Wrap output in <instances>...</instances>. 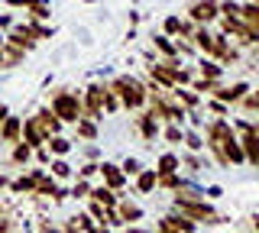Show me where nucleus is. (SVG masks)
Wrapping results in <instances>:
<instances>
[{
  "mask_svg": "<svg viewBox=\"0 0 259 233\" xmlns=\"http://www.w3.org/2000/svg\"><path fill=\"white\" fill-rule=\"evenodd\" d=\"M20 130H23V143H26L29 149H32V146H46V133L39 130V126L32 123V120H26V123H23Z\"/></svg>",
  "mask_w": 259,
  "mask_h": 233,
  "instance_id": "6e6552de",
  "label": "nucleus"
},
{
  "mask_svg": "<svg viewBox=\"0 0 259 233\" xmlns=\"http://www.w3.org/2000/svg\"><path fill=\"white\" fill-rule=\"evenodd\" d=\"M156 184V172H140V191H152Z\"/></svg>",
  "mask_w": 259,
  "mask_h": 233,
  "instance_id": "aec40b11",
  "label": "nucleus"
},
{
  "mask_svg": "<svg viewBox=\"0 0 259 233\" xmlns=\"http://www.w3.org/2000/svg\"><path fill=\"white\" fill-rule=\"evenodd\" d=\"M210 39L214 36H210L207 29H194V45H198L201 52H210Z\"/></svg>",
  "mask_w": 259,
  "mask_h": 233,
  "instance_id": "f3484780",
  "label": "nucleus"
},
{
  "mask_svg": "<svg viewBox=\"0 0 259 233\" xmlns=\"http://www.w3.org/2000/svg\"><path fill=\"white\" fill-rule=\"evenodd\" d=\"M29 156H32V149L26 146V143H20V146H16V149H13V159H16V162H26V159H29Z\"/></svg>",
  "mask_w": 259,
  "mask_h": 233,
  "instance_id": "5701e85b",
  "label": "nucleus"
},
{
  "mask_svg": "<svg viewBox=\"0 0 259 233\" xmlns=\"http://www.w3.org/2000/svg\"><path fill=\"white\" fill-rule=\"evenodd\" d=\"M104 172V178H107V184L110 188H120V184H123V172H120L117 165H97Z\"/></svg>",
  "mask_w": 259,
  "mask_h": 233,
  "instance_id": "ddd939ff",
  "label": "nucleus"
},
{
  "mask_svg": "<svg viewBox=\"0 0 259 233\" xmlns=\"http://www.w3.org/2000/svg\"><path fill=\"white\" fill-rule=\"evenodd\" d=\"M52 172L59 175V178H68V175H71V168H68V162H55V165H52Z\"/></svg>",
  "mask_w": 259,
  "mask_h": 233,
  "instance_id": "bb28decb",
  "label": "nucleus"
},
{
  "mask_svg": "<svg viewBox=\"0 0 259 233\" xmlns=\"http://www.w3.org/2000/svg\"><path fill=\"white\" fill-rule=\"evenodd\" d=\"M240 101H243V110H246V114H256V94L253 91H246Z\"/></svg>",
  "mask_w": 259,
  "mask_h": 233,
  "instance_id": "4be33fe9",
  "label": "nucleus"
},
{
  "mask_svg": "<svg viewBox=\"0 0 259 233\" xmlns=\"http://www.w3.org/2000/svg\"><path fill=\"white\" fill-rule=\"evenodd\" d=\"M156 45H159V49H162V52H165V55H168V59H175V55H178V52H175V45H172V42H168V39H162V36L156 39Z\"/></svg>",
  "mask_w": 259,
  "mask_h": 233,
  "instance_id": "a878e982",
  "label": "nucleus"
},
{
  "mask_svg": "<svg viewBox=\"0 0 259 233\" xmlns=\"http://www.w3.org/2000/svg\"><path fill=\"white\" fill-rule=\"evenodd\" d=\"M20 126H23V120H16V117H7L4 123H0V139H7V143H16V136H20Z\"/></svg>",
  "mask_w": 259,
  "mask_h": 233,
  "instance_id": "9b49d317",
  "label": "nucleus"
},
{
  "mask_svg": "<svg viewBox=\"0 0 259 233\" xmlns=\"http://www.w3.org/2000/svg\"><path fill=\"white\" fill-rule=\"evenodd\" d=\"M123 175H140V162H136V159H126V162H123Z\"/></svg>",
  "mask_w": 259,
  "mask_h": 233,
  "instance_id": "cd10ccee",
  "label": "nucleus"
},
{
  "mask_svg": "<svg viewBox=\"0 0 259 233\" xmlns=\"http://www.w3.org/2000/svg\"><path fill=\"white\" fill-rule=\"evenodd\" d=\"M94 201H97V204H107V207H113V204H117L113 191H107V188H97V191H94Z\"/></svg>",
  "mask_w": 259,
  "mask_h": 233,
  "instance_id": "6ab92c4d",
  "label": "nucleus"
},
{
  "mask_svg": "<svg viewBox=\"0 0 259 233\" xmlns=\"http://www.w3.org/2000/svg\"><path fill=\"white\" fill-rule=\"evenodd\" d=\"M246 29H253V33H259V10H256V4H243L240 7V17H237Z\"/></svg>",
  "mask_w": 259,
  "mask_h": 233,
  "instance_id": "1a4fd4ad",
  "label": "nucleus"
},
{
  "mask_svg": "<svg viewBox=\"0 0 259 233\" xmlns=\"http://www.w3.org/2000/svg\"><path fill=\"white\" fill-rule=\"evenodd\" d=\"M188 17L194 23H210V20H217L221 13H217V0H198V4H191L188 7Z\"/></svg>",
  "mask_w": 259,
  "mask_h": 233,
  "instance_id": "20e7f679",
  "label": "nucleus"
},
{
  "mask_svg": "<svg viewBox=\"0 0 259 233\" xmlns=\"http://www.w3.org/2000/svg\"><path fill=\"white\" fill-rule=\"evenodd\" d=\"M32 17H36V20H46V17H49L46 4H36V7H32Z\"/></svg>",
  "mask_w": 259,
  "mask_h": 233,
  "instance_id": "c756f323",
  "label": "nucleus"
},
{
  "mask_svg": "<svg viewBox=\"0 0 259 233\" xmlns=\"http://www.w3.org/2000/svg\"><path fill=\"white\" fill-rule=\"evenodd\" d=\"M185 139H188V146H191V149H201V146H204L198 133H188V136H185Z\"/></svg>",
  "mask_w": 259,
  "mask_h": 233,
  "instance_id": "7c9ffc66",
  "label": "nucleus"
},
{
  "mask_svg": "<svg viewBox=\"0 0 259 233\" xmlns=\"http://www.w3.org/2000/svg\"><path fill=\"white\" fill-rule=\"evenodd\" d=\"M10 4H16V7H20V4H42V0H10Z\"/></svg>",
  "mask_w": 259,
  "mask_h": 233,
  "instance_id": "473e14b6",
  "label": "nucleus"
},
{
  "mask_svg": "<svg viewBox=\"0 0 259 233\" xmlns=\"http://www.w3.org/2000/svg\"><path fill=\"white\" fill-rule=\"evenodd\" d=\"M175 207L182 211V217H194V220H217L214 217V211H210V204H204V201H185V198H175Z\"/></svg>",
  "mask_w": 259,
  "mask_h": 233,
  "instance_id": "7ed1b4c3",
  "label": "nucleus"
},
{
  "mask_svg": "<svg viewBox=\"0 0 259 233\" xmlns=\"http://www.w3.org/2000/svg\"><path fill=\"white\" fill-rule=\"evenodd\" d=\"M32 123H36V126H39V130H42V133H46V139H49V136H55V133H59V130H62V123H59V117H55V114H52V110H49V107H42V110H39V114H36V117H32Z\"/></svg>",
  "mask_w": 259,
  "mask_h": 233,
  "instance_id": "39448f33",
  "label": "nucleus"
},
{
  "mask_svg": "<svg viewBox=\"0 0 259 233\" xmlns=\"http://www.w3.org/2000/svg\"><path fill=\"white\" fill-rule=\"evenodd\" d=\"M110 91L120 94L126 107H140V104H146V87L136 81V78H117V81L110 84Z\"/></svg>",
  "mask_w": 259,
  "mask_h": 233,
  "instance_id": "f03ea898",
  "label": "nucleus"
},
{
  "mask_svg": "<svg viewBox=\"0 0 259 233\" xmlns=\"http://www.w3.org/2000/svg\"><path fill=\"white\" fill-rule=\"evenodd\" d=\"M224 156H227V162H243V149H240V143H237V136H230V139L224 143Z\"/></svg>",
  "mask_w": 259,
  "mask_h": 233,
  "instance_id": "f8f14e48",
  "label": "nucleus"
},
{
  "mask_svg": "<svg viewBox=\"0 0 259 233\" xmlns=\"http://www.w3.org/2000/svg\"><path fill=\"white\" fill-rule=\"evenodd\" d=\"M140 130H143V136H146V139H152V136L159 133V126H156V120H152L149 114H146V117H140Z\"/></svg>",
  "mask_w": 259,
  "mask_h": 233,
  "instance_id": "a211bd4d",
  "label": "nucleus"
},
{
  "mask_svg": "<svg viewBox=\"0 0 259 233\" xmlns=\"http://www.w3.org/2000/svg\"><path fill=\"white\" fill-rule=\"evenodd\" d=\"M201 78L217 84V78H221V65H214V62H201Z\"/></svg>",
  "mask_w": 259,
  "mask_h": 233,
  "instance_id": "4468645a",
  "label": "nucleus"
},
{
  "mask_svg": "<svg viewBox=\"0 0 259 233\" xmlns=\"http://www.w3.org/2000/svg\"><path fill=\"white\" fill-rule=\"evenodd\" d=\"M230 136H233L230 123H224V120H214V123L207 126V146H224Z\"/></svg>",
  "mask_w": 259,
  "mask_h": 233,
  "instance_id": "423d86ee",
  "label": "nucleus"
},
{
  "mask_svg": "<svg viewBox=\"0 0 259 233\" xmlns=\"http://www.w3.org/2000/svg\"><path fill=\"white\" fill-rule=\"evenodd\" d=\"M175 168H178V159H175V156H162V159H159V168H156V175H172Z\"/></svg>",
  "mask_w": 259,
  "mask_h": 233,
  "instance_id": "dca6fc26",
  "label": "nucleus"
},
{
  "mask_svg": "<svg viewBox=\"0 0 259 233\" xmlns=\"http://www.w3.org/2000/svg\"><path fill=\"white\" fill-rule=\"evenodd\" d=\"M126 233H136V230H126Z\"/></svg>",
  "mask_w": 259,
  "mask_h": 233,
  "instance_id": "f704fd0d",
  "label": "nucleus"
},
{
  "mask_svg": "<svg viewBox=\"0 0 259 233\" xmlns=\"http://www.w3.org/2000/svg\"><path fill=\"white\" fill-rule=\"evenodd\" d=\"M32 36H36V29H13L7 42H10L13 49H20V52H23V49H29V45L36 42V39H32Z\"/></svg>",
  "mask_w": 259,
  "mask_h": 233,
  "instance_id": "9d476101",
  "label": "nucleus"
},
{
  "mask_svg": "<svg viewBox=\"0 0 259 233\" xmlns=\"http://www.w3.org/2000/svg\"><path fill=\"white\" fill-rule=\"evenodd\" d=\"M165 33H168V36L182 33V20H178V17H168V20H165Z\"/></svg>",
  "mask_w": 259,
  "mask_h": 233,
  "instance_id": "393cba45",
  "label": "nucleus"
},
{
  "mask_svg": "<svg viewBox=\"0 0 259 233\" xmlns=\"http://www.w3.org/2000/svg\"><path fill=\"white\" fill-rule=\"evenodd\" d=\"M120 217H123V220H136V217H140V207H133V204H120Z\"/></svg>",
  "mask_w": 259,
  "mask_h": 233,
  "instance_id": "b1692460",
  "label": "nucleus"
},
{
  "mask_svg": "<svg viewBox=\"0 0 259 233\" xmlns=\"http://www.w3.org/2000/svg\"><path fill=\"white\" fill-rule=\"evenodd\" d=\"M46 146L52 149V152H59V156H65V152L71 149V143H68V139H62V136H49V139H46Z\"/></svg>",
  "mask_w": 259,
  "mask_h": 233,
  "instance_id": "2eb2a0df",
  "label": "nucleus"
},
{
  "mask_svg": "<svg viewBox=\"0 0 259 233\" xmlns=\"http://www.w3.org/2000/svg\"><path fill=\"white\" fill-rule=\"evenodd\" d=\"M178 101L188 104V107H194V104H198V98H194V94H188V91H178Z\"/></svg>",
  "mask_w": 259,
  "mask_h": 233,
  "instance_id": "c85d7f7f",
  "label": "nucleus"
},
{
  "mask_svg": "<svg viewBox=\"0 0 259 233\" xmlns=\"http://www.w3.org/2000/svg\"><path fill=\"white\" fill-rule=\"evenodd\" d=\"M165 136H168V139H172V143H178V139H182V130H175V126H172V130H168Z\"/></svg>",
  "mask_w": 259,
  "mask_h": 233,
  "instance_id": "2f4dec72",
  "label": "nucleus"
},
{
  "mask_svg": "<svg viewBox=\"0 0 259 233\" xmlns=\"http://www.w3.org/2000/svg\"><path fill=\"white\" fill-rule=\"evenodd\" d=\"M246 91H249V84H246V81H240V84H233V87H214V98H217V101H224V104H237Z\"/></svg>",
  "mask_w": 259,
  "mask_h": 233,
  "instance_id": "0eeeda50",
  "label": "nucleus"
},
{
  "mask_svg": "<svg viewBox=\"0 0 259 233\" xmlns=\"http://www.w3.org/2000/svg\"><path fill=\"white\" fill-rule=\"evenodd\" d=\"M49 110L59 117V123H78V120H81V101H78V94H68V91L55 94Z\"/></svg>",
  "mask_w": 259,
  "mask_h": 233,
  "instance_id": "f257e3e1",
  "label": "nucleus"
},
{
  "mask_svg": "<svg viewBox=\"0 0 259 233\" xmlns=\"http://www.w3.org/2000/svg\"><path fill=\"white\" fill-rule=\"evenodd\" d=\"M4 120H7V107H4V104H0V123H4Z\"/></svg>",
  "mask_w": 259,
  "mask_h": 233,
  "instance_id": "72a5a7b5",
  "label": "nucleus"
},
{
  "mask_svg": "<svg viewBox=\"0 0 259 233\" xmlns=\"http://www.w3.org/2000/svg\"><path fill=\"white\" fill-rule=\"evenodd\" d=\"M78 133H81V136H88V139H91V136H97V126L91 123V120H78Z\"/></svg>",
  "mask_w": 259,
  "mask_h": 233,
  "instance_id": "412c9836",
  "label": "nucleus"
}]
</instances>
